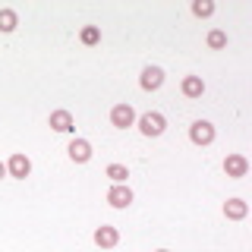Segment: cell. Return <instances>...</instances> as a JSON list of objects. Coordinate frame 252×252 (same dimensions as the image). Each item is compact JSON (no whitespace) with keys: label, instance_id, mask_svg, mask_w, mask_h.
<instances>
[{"label":"cell","instance_id":"cell-1","mask_svg":"<svg viewBox=\"0 0 252 252\" xmlns=\"http://www.w3.org/2000/svg\"><path fill=\"white\" fill-rule=\"evenodd\" d=\"M139 129H142V136H161V132L167 129V120H164V114H158V110H148V114L139 117Z\"/></svg>","mask_w":252,"mask_h":252},{"label":"cell","instance_id":"cell-2","mask_svg":"<svg viewBox=\"0 0 252 252\" xmlns=\"http://www.w3.org/2000/svg\"><path fill=\"white\" fill-rule=\"evenodd\" d=\"M189 139H192V145H211L215 142V126L208 120H195L189 126Z\"/></svg>","mask_w":252,"mask_h":252},{"label":"cell","instance_id":"cell-3","mask_svg":"<svg viewBox=\"0 0 252 252\" xmlns=\"http://www.w3.org/2000/svg\"><path fill=\"white\" fill-rule=\"evenodd\" d=\"M110 123H114L117 129H129V126L136 123V110H132V104H114L110 107Z\"/></svg>","mask_w":252,"mask_h":252},{"label":"cell","instance_id":"cell-4","mask_svg":"<svg viewBox=\"0 0 252 252\" xmlns=\"http://www.w3.org/2000/svg\"><path fill=\"white\" fill-rule=\"evenodd\" d=\"M107 202L114 205V208H129L132 205V189L126 183H114L107 189Z\"/></svg>","mask_w":252,"mask_h":252},{"label":"cell","instance_id":"cell-5","mask_svg":"<svg viewBox=\"0 0 252 252\" xmlns=\"http://www.w3.org/2000/svg\"><path fill=\"white\" fill-rule=\"evenodd\" d=\"M224 173H227V177H233V180L246 177V173H249V161L243 155H227L224 158Z\"/></svg>","mask_w":252,"mask_h":252},{"label":"cell","instance_id":"cell-6","mask_svg":"<svg viewBox=\"0 0 252 252\" xmlns=\"http://www.w3.org/2000/svg\"><path fill=\"white\" fill-rule=\"evenodd\" d=\"M94 243H98L101 249H114L117 243H120V230L110 227V224H101L98 230H94Z\"/></svg>","mask_w":252,"mask_h":252},{"label":"cell","instance_id":"cell-7","mask_svg":"<svg viewBox=\"0 0 252 252\" xmlns=\"http://www.w3.org/2000/svg\"><path fill=\"white\" fill-rule=\"evenodd\" d=\"M139 85L145 92H155V89H161L164 85V69L161 66H145L142 69V79H139Z\"/></svg>","mask_w":252,"mask_h":252},{"label":"cell","instance_id":"cell-8","mask_svg":"<svg viewBox=\"0 0 252 252\" xmlns=\"http://www.w3.org/2000/svg\"><path fill=\"white\" fill-rule=\"evenodd\" d=\"M6 173L16 177V180H26L29 173H32V161H29L26 155H13L10 161H6Z\"/></svg>","mask_w":252,"mask_h":252},{"label":"cell","instance_id":"cell-9","mask_svg":"<svg viewBox=\"0 0 252 252\" xmlns=\"http://www.w3.org/2000/svg\"><path fill=\"white\" fill-rule=\"evenodd\" d=\"M66 152H69V158H73L76 164H85V161H92V145H89L85 139H73V142H69V148H66Z\"/></svg>","mask_w":252,"mask_h":252},{"label":"cell","instance_id":"cell-10","mask_svg":"<svg viewBox=\"0 0 252 252\" xmlns=\"http://www.w3.org/2000/svg\"><path fill=\"white\" fill-rule=\"evenodd\" d=\"M224 215L230 218V220H243V218L249 215V205L243 202V199H227L224 202Z\"/></svg>","mask_w":252,"mask_h":252},{"label":"cell","instance_id":"cell-11","mask_svg":"<svg viewBox=\"0 0 252 252\" xmlns=\"http://www.w3.org/2000/svg\"><path fill=\"white\" fill-rule=\"evenodd\" d=\"M51 129L54 132H69L73 129V114H69V110H54L51 114Z\"/></svg>","mask_w":252,"mask_h":252},{"label":"cell","instance_id":"cell-12","mask_svg":"<svg viewBox=\"0 0 252 252\" xmlns=\"http://www.w3.org/2000/svg\"><path fill=\"white\" fill-rule=\"evenodd\" d=\"M180 89H183V94H186V98H202V92H205V82H202V76H186Z\"/></svg>","mask_w":252,"mask_h":252},{"label":"cell","instance_id":"cell-13","mask_svg":"<svg viewBox=\"0 0 252 252\" xmlns=\"http://www.w3.org/2000/svg\"><path fill=\"white\" fill-rule=\"evenodd\" d=\"M16 26H19V16H16V10L3 6V10H0V32H3V35H10Z\"/></svg>","mask_w":252,"mask_h":252},{"label":"cell","instance_id":"cell-14","mask_svg":"<svg viewBox=\"0 0 252 252\" xmlns=\"http://www.w3.org/2000/svg\"><path fill=\"white\" fill-rule=\"evenodd\" d=\"M211 13H215V3H211V0H195L192 3V16H199V19H208Z\"/></svg>","mask_w":252,"mask_h":252},{"label":"cell","instance_id":"cell-15","mask_svg":"<svg viewBox=\"0 0 252 252\" xmlns=\"http://www.w3.org/2000/svg\"><path fill=\"white\" fill-rule=\"evenodd\" d=\"M104 173H107L110 180H114V183H126V177H129V170H126L123 164H107V170H104Z\"/></svg>","mask_w":252,"mask_h":252},{"label":"cell","instance_id":"cell-16","mask_svg":"<svg viewBox=\"0 0 252 252\" xmlns=\"http://www.w3.org/2000/svg\"><path fill=\"white\" fill-rule=\"evenodd\" d=\"M79 38H82V44H98L101 41V29L98 26H85L79 32Z\"/></svg>","mask_w":252,"mask_h":252},{"label":"cell","instance_id":"cell-17","mask_svg":"<svg viewBox=\"0 0 252 252\" xmlns=\"http://www.w3.org/2000/svg\"><path fill=\"white\" fill-rule=\"evenodd\" d=\"M208 47H215V51H218V47H227V35L220 29H211L208 32Z\"/></svg>","mask_w":252,"mask_h":252},{"label":"cell","instance_id":"cell-18","mask_svg":"<svg viewBox=\"0 0 252 252\" xmlns=\"http://www.w3.org/2000/svg\"><path fill=\"white\" fill-rule=\"evenodd\" d=\"M3 177H6V164L0 161V180H3Z\"/></svg>","mask_w":252,"mask_h":252},{"label":"cell","instance_id":"cell-19","mask_svg":"<svg viewBox=\"0 0 252 252\" xmlns=\"http://www.w3.org/2000/svg\"><path fill=\"white\" fill-rule=\"evenodd\" d=\"M155 252H170V249H155Z\"/></svg>","mask_w":252,"mask_h":252}]
</instances>
